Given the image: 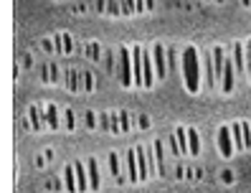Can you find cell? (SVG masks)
I'll return each instance as SVG.
<instances>
[{
	"label": "cell",
	"mask_w": 251,
	"mask_h": 193,
	"mask_svg": "<svg viewBox=\"0 0 251 193\" xmlns=\"http://www.w3.org/2000/svg\"><path fill=\"white\" fill-rule=\"evenodd\" d=\"M183 74H185V86L188 92H198V84H201V64H198V51L193 46H188L183 51Z\"/></svg>",
	"instance_id": "cell-1"
},
{
	"label": "cell",
	"mask_w": 251,
	"mask_h": 193,
	"mask_svg": "<svg viewBox=\"0 0 251 193\" xmlns=\"http://www.w3.org/2000/svg\"><path fill=\"white\" fill-rule=\"evenodd\" d=\"M117 58H120V82L125 86L135 84V74H132V49H120L117 51Z\"/></svg>",
	"instance_id": "cell-2"
},
{
	"label": "cell",
	"mask_w": 251,
	"mask_h": 193,
	"mask_svg": "<svg viewBox=\"0 0 251 193\" xmlns=\"http://www.w3.org/2000/svg\"><path fill=\"white\" fill-rule=\"evenodd\" d=\"M165 54H168V49L162 46V43H155V46H152V64H155L157 79L168 77V58H165Z\"/></svg>",
	"instance_id": "cell-3"
},
{
	"label": "cell",
	"mask_w": 251,
	"mask_h": 193,
	"mask_svg": "<svg viewBox=\"0 0 251 193\" xmlns=\"http://www.w3.org/2000/svg\"><path fill=\"white\" fill-rule=\"evenodd\" d=\"M233 135H231V125H224L218 127V147H221V155L224 158H231L233 155Z\"/></svg>",
	"instance_id": "cell-4"
},
{
	"label": "cell",
	"mask_w": 251,
	"mask_h": 193,
	"mask_svg": "<svg viewBox=\"0 0 251 193\" xmlns=\"http://www.w3.org/2000/svg\"><path fill=\"white\" fill-rule=\"evenodd\" d=\"M236 66H233V58H226V66H224V77H221V89L224 94H231L233 92V84H236Z\"/></svg>",
	"instance_id": "cell-5"
},
{
	"label": "cell",
	"mask_w": 251,
	"mask_h": 193,
	"mask_svg": "<svg viewBox=\"0 0 251 193\" xmlns=\"http://www.w3.org/2000/svg\"><path fill=\"white\" fill-rule=\"evenodd\" d=\"M142 49L140 46H132V74H135V84L145 86V71H142Z\"/></svg>",
	"instance_id": "cell-6"
},
{
	"label": "cell",
	"mask_w": 251,
	"mask_h": 193,
	"mask_svg": "<svg viewBox=\"0 0 251 193\" xmlns=\"http://www.w3.org/2000/svg\"><path fill=\"white\" fill-rule=\"evenodd\" d=\"M64 82L69 92H84V79L76 69H64Z\"/></svg>",
	"instance_id": "cell-7"
},
{
	"label": "cell",
	"mask_w": 251,
	"mask_h": 193,
	"mask_svg": "<svg viewBox=\"0 0 251 193\" xmlns=\"http://www.w3.org/2000/svg\"><path fill=\"white\" fill-rule=\"evenodd\" d=\"M125 160H127V181H129V183H137V181H140L137 150H127V153H125Z\"/></svg>",
	"instance_id": "cell-8"
},
{
	"label": "cell",
	"mask_w": 251,
	"mask_h": 193,
	"mask_svg": "<svg viewBox=\"0 0 251 193\" xmlns=\"http://www.w3.org/2000/svg\"><path fill=\"white\" fill-rule=\"evenodd\" d=\"M53 43H56V51L58 54H64V56H71L74 54V38H71V33H66V31L56 33L53 36Z\"/></svg>",
	"instance_id": "cell-9"
},
{
	"label": "cell",
	"mask_w": 251,
	"mask_h": 193,
	"mask_svg": "<svg viewBox=\"0 0 251 193\" xmlns=\"http://www.w3.org/2000/svg\"><path fill=\"white\" fill-rule=\"evenodd\" d=\"M137 150V165H140V181H147L152 175V168H150V158H147V147H135Z\"/></svg>",
	"instance_id": "cell-10"
},
{
	"label": "cell",
	"mask_w": 251,
	"mask_h": 193,
	"mask_svg": "<svg viewBox=\"0 0 251 193\" xmlns=\"http://www.w3.org/2000/svg\"><path fill=\"white\" fill-rule=\"evenodd\" d=\"M28 122L33 125L36 132H41L43 127H46V112H41V107L31 105V107H28Z\"/></svg>",
	"instance_id": "cell-11"
},
{
	"label": "cell",
	"mask_w": 251,
	"mask_h": 193,
	"mask_svg": "<svg viewBox=\"0 0 251 193\" xmlns=\"http://www.w3.org/2000/svg\"><path fill=\"white\" fill-rule=\"evenodd\" d=\"M233 66H236V71H239V74L246 71V46H241L239 41L233 43Z\"/></svg>",
	"instance_id": "cell-12"
},
{
	"label": "cell",
	"mask_w": 251,
	"mask_h": 193,
	"mask_svg": "<svg viewBox=\"0 0 251 193\" xmlns=\"http://www.w3.org/2000/svg\"><path fill=\"white\" fill-rule=\"evenodd\" d=\"M74 168H76V183H79V191L92 188V183H89V170H86V163L76 160V163H74Z\"/></svg>",
	"instance_id": "cell-13"
},
{
	"label": "cell",
	"mask_w": 251,
	"mask_h": 193,
	"mask_svg": "<svg viewBox=\"0 0 251 193\" xmlns=\"http://www.w3.org/2000/svg\"><path fill=\"white\" fill-rule=\"evenodd\" d=\"M64 186H66L69 193H76V188H79V183H76V168H74V165L64 168Z\"/></svg>",
	"instance_id": "cell-14"
},
{
	"label": "cell",
	"mask_w": 251,
	"mask_h": 193,
	"mask_svg": "<svg viewBox=\"0 0 251 193\" xmlns=\"http://www.w3.org/2000/svg\"><path fill=\"white\" fill-rule=\"evenodd\" d=\"M107 160H109V170H112V175L117 178V183H125V181H127V175H122V168H120V155H117V153H109V155H107Z\"/></svg>",
	"instance_id": "cell-15"
},
{
	"label": "cell",
	"mask_w": 251,
	"mask_h": 193,
	"mask_svg": "<svg viewBox=\"0 0 251 193\" xmlns=\"http://www.w3.org/2000/svg\"><path fill=\"white\" fill-rule=\"evenodd\" d=\"M86 170H89V183H92V188L97 191V188L101 186V178H99V165H97V158H89V160H86Z\"/></svg>",
	"instance_id": "cell-16"
},
{
	"label": "cell",
	"mask_w": 251,
	"mask_h": 193,
	"mask_svg": "<svg viewBox=\"0 0 251 193\" xmlns=\"http://www.w3.org/2000/svg\"><path fill=\"white\" fill-rule=\"evenodd\" d=\"M175 138L180 145V155H190V145H188V127H175Z\"/></svg>",
	"instance_id": "cell-17"
},
{
	"label": "cell",
	"mask_w": 251,
	"mask_h": 193,
	"mask_svg": "<svg viewBox=\"0 0 251 193\" xmlns=\"http://www.w3.org/2000/svg\"><path fill=\"white\" fill-rule=\"evenodd\" d=\"M58 71H61L58 66L46 64V66H43V71H41V79H43V82H53V84H58V79H61V74H58Z\"/></svg>",
	"instance_id": "cell-18"
},
{
	"label": "cell",
	"mask_w": 251,
	"mask_h": 193,
	"mask_svg": "<svg viewBox=\"0 0 251 193\" xmlns=\"http://www.w3.org/2000/svg\"><path fill=\"white\" fill-rule=\"evenodd\" d=\"M46 125H49L51 130H58V127H61V120H58L56 105H46Z\"/></svg>",
	"instance_id": "cell-19"
},
{
	"label": "cell",
	"mask_w": 251,
	"mask_h": 193,
	"mask_svg": "<svg viewBox=\"0 0 251 193\" xmlns=\"http://www.w3.org/2000/svg\"><path fill=\"white\" fill-rule=\"evenodd\" d=\"M188 145H190V155L201 153V138H198V130L193 127H188Z\"/></svg>",
	"instance_id": "cell-20"
},
{
	"label": "cell",
	"mask_w": 251,
	"mask_h": 193,
	"mask_svg": "<svg viewBox=\"0 0 251 193\" xmlns=\"http://www.w3.org/2000/svg\"><path fill=\"white\" fill-rule=\"evenodd\" d=\"M155 153H157V168L162 175H168V165H165V150H162V140H155Z\"/></svg>",
	"instance_id": "cell-21"
},
{
	"label": "cell",
	"mask_w": 251,
	"mask_h": 193,
	"mask_svg": "<svg viewBox=\"0 0 251 193\" xmlns=\"http://www.w3.org/2000/svg\"><path fill=\"white\" fill-rule=\"evenodd\" d=\"M231 135H233V142H236V147H239V150H244V130H241V122H233L231 125Z\"/></svg>",
	"instance_id": "cell-22"
},
{
	"label": "cell",
	"mask_w": 251,
	"mask_h": 193,
	"mask_svg": "<svg viewBox=\"0 0 251 193\" xmlns=\"http://www.w3.org/2000/svg\"><path fill=\"white\" fill-rule=\"evenodd\" d=\"M84 54H86V58H92V61H99V56H101V46L99 43H84Z\"/></svg>",
	"instance_id": "cell-23"
},
{
	"label": "cell",
	"mask_w": 251,
	"mask_h": 193,
	"mask_svg": "<svg viewBox=\"0 0 251 193\" xmlns=\"http://www.w3.org/2000/svg\"><path fill=\"white\" fill-rule=\"evenodd\" d=\"M64 127L74 130L76 127V117H74V110H64Z\"/></svg>",
	"instance_id": "cell-24"
},
{
	"label": "cell",
	"mask_w": 251,
	"mask_h": 193,
	"mask_svg": "<svg viewBox=\"0 0 251 193\" xmlns=\"http://www.w3.org/2000/svg\"><path fill=\"white\" fill-rule=\"evenodd\" d=\"M81 79H84V92H92L94 89V74L92 71H81Z\"/></svg>",
	"instance_id": "cell-25"
},
{
	"label": "cell",
	"mask_w": 251,
	"mask_h": 193,
	"mask_svg": "<svg viewBox=\"0 0 251 193\" xmlns=\"http://www.w3.org/2000/svg\"><path fill=\"white\" fill-rule=\"evenodd\" d=\"M107 16H122V5L117 0H107Z\"/></svg>",
	"instance_id": "cell-26"
},
{
	"label": "cell",
	"mask_w": 251,
	"mask_h": 193,
	"mask_svg": "<svg viewBox=\"0 0 251 193\" xmlns=\"http://www.w3.org/2000/svg\"><path fill=\"white\" fill-rule=\"evenodd\" d=\"M84 125L89 127V130H94L97 127V117H94V112L89 110V112H84Z\"/></svg>",
	"instance_id": "cell-27"
},
{
	"label": "cell",
	"mask_w": 251,
	"mask_h": 193,
	"mask_svg": "<svg viewBox=\"0 0 251 193\" xmlns=\"http://www.w3.org/2000/svg\"><path fill=\"white\" fill-rule=\"evenodd\" d=\"M120 122H122V132H127L129 125H132V114L129 112H120Z\"/></svg>",
	"instance_id": "cell-28"
},
{
	"label": "cell",
	"mask_w": 251,
	"mask_h": 193,
	"mask_svg": "<svg viewBox=\"0 0 251 193\" xmlns=\"http://www.w3.org/2000/svg\"><path fill=\"white\" fill-rule=\"evenodd\" d=\"M241 130H244V145L251 147V125L249 122H241Z\"/></svg>",
	"instance_id": "cell-29"
},
{
	"label": "cell",
	"mask_w": 251,
	"mask_h": 193,
	"mask_svg": "<svg viewBox=\"0 0 251 193\" xmlns=\"http://www.w3.org/2000/svg\"><path fill=\"white\" fill-rule=\"evenodd\" d=\"M246 74H249V82H251V38L246 41Z\"/></svg>",
	"instance_id": "cell-30"
},
{
	"label": "cell",
	"mask_w": 251,
	"mask_h": 193,
	"mask_svg": "<svg viewBox=\"0 0 251 193\" xmlns=\"http://www.w3.org/2000/svg\"><path fill=\"white\" fill-rule=\"evenodd\" d=\"M41 49L46 51V54L56 51V43H53V38H43V41H41Z\"/></svg>",
	"instance_id": "cell-31"
},
{
	"label": "cell",
	"mask_w": 251,
	"mask_h": 193,
	"mask_svg": "<svg viewBox=\"0 0 251 193\" xmlns=\"http://www.w3.org/2000/svg\"><path fill=\"white\" fill-rule=\"evenodd\" d=\"M107 71H114V51H107Z\"/></svg>",
	"instance_id": "cell-32"
},
{
	"label": "cell",
	"mask_w": 251,
	"mask_h": 193,
	"mask_svg": "<svg viewBox=\"0 0 251 193\" xmlns=\"http://www.w3.org/2000/svg\"><path fill=\"white\" fill-rule=\"evenodd\" d=\"M221 178H224L226 183H231L233 181V170H221Z\"/></svg>",
	"instance_id": "cell-33"
},
{
	"label": "cell",
	"mask_w": 251,
	"mask_h": 193,
	"mask_svg": "<svg viewBox=\"0 0 251 193\" xmlns=\"http://www.w3.org/2000/svg\"><path fill=\"white\" fill-rule=\"evenodd\" d=\"M137 125H140V127H147V125H150V120H147L145 114H140V117H137Z\"/></svg>",
	"instance_id": "cell-34"
},
{
	"label": "cell",
	"mask_w": 251,
	"mask_h": 193,
	"mask_svg": "<svg viewBox=\"0 0 251 193\" xmlns=\"http://www.w3.org/2000/svg\"><path fill=\"white\" fill-rule=\"evenodd\" d=\"M147 5H145V0H137V13H145Z\"/></svg>",
	"instance_id": "cell-35"
},
{
	"label": "cell",
	"mask_w": 251,
	"mask_h": 193,
	"mask_svg": "<svg viewBox=\"0 0 251 193\" xmlns=\"http://www.w3.org/2000/svg\"><path fill=\"white\" fill-rule=\"evenodd\" d=\"M145 5H147V10H152L155 8V0H145Z\"/></svg>",
	"instance_id": "cell-36"
},
{
	"label": "cell",
	"mask_w": 251,
	"mask_h": 193,
	"mask_svg": "<svg viewBox=\"0 0 251 193\" xmlns=\"http://www.w3.org/2000/svg\"><path fill=\"white\" fill-rule=\"evenodd\" d=\"M244 5H251V0H244Z\"/></svg>",
	"instance_id": "cell-37"
},
{
	"label": "cell",
	"mask_w": 251,
	"mask_h": 193,
	"mask_svg": "<svg viewBox=\"0 0 251 193\" xmlns=\"http://www.w3.org/2000/svg\"><path fill=\"white\" fill-rule=\"evenodd\" d=\"M218 3H224V0H218Z\"/></svg>",
	"instance_id": "cell-38"
}]
</instances>
